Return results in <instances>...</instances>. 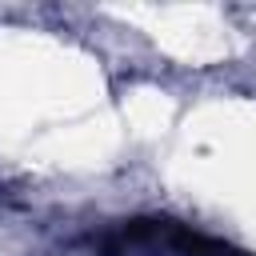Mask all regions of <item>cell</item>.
Listing matches in <instances>:
<instances>
[{"label": "cell", "instance_id": "obj_1", "mask_svg": "<svg viewBox=\"0 0 256 256\" xmlns=\"http://www.w3.org/2000/svg\"><path fill=\"white\" fill-rule=\"evenodd\" d=\"M92 256H252L176 216H128L84 236Z\"/></svg>", "mask_w": 256, "mask_h": 256}]
</instances>
